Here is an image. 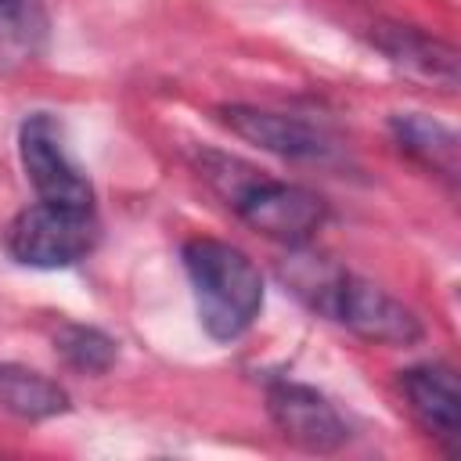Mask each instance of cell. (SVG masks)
<instances>
[{
	"mask_svg": "<svg viewBox=\"0 0 461 461\" xmlns=\"http://www.w3.org/2000/svg\"><path fill=\"white\" fill-rule=\"evenodd\" d=\"M180 259L194 292L202 331L212 342L241 339L263 310V274L249 252L220 238H187Z\"/></svg>",
	"mask_w": 461,
	"mask_h": 461,
	"instance_id": "obj_3",
	"label": "cell"
},
{
	"mask_svg": "<svg viewBox=\"0 0 461 461\" xmlns=\"http://www.w3.org/2000/svg\"><path fill=\"white\" fill-rule=\"evenodd\" d=\"M220 122L234 137L256 144L259 151L288 158V162L328 166V162L342 158V144L324 126L299 119V115H285V112H270V108H256V104H223Z\"/></svg>",
	"mask_w": 461,
	"mask_h": 461,
	"instance_id": "obj_6",
	"label": "cell"
},
{
	"mask_svg": "<svg viewBox=\"0 0 461 461\" xmlns=\"http://www.w3.org/2000/svg\"><path fill=\"white\" fill-rule=\"evenodd\" d=\"M277 277L306 310L349 328L367 342L414 346L425 339V324L407 303H400L375 281L339 267L335 259L313 252L310 241L288 245L285 259L277 263Z\"/></svg>",
	"mask_w": 461,
	"mask_h": 461,
	"instance_id": "obj_1",
	"label": "cell"
},
{
	"mask_svg": "<svg viewBox=\"0 0 461 461\" xmlns=\"http://www.w3.org/2000/svg\"><path fill=\"white\" fill-rule=\"evenodd\" d=\"M371 43H375V50L385 54L389 65H396L411 79H421V83L439 86V90L457 86V50H454V43H447V40H439V36L418 29V25H403V22L371 25Z\"/></svg>",
	"mask_w": 461,
	"mask_h": 461,
	"instance_id": "obj_8",
	"label": "cell"
},
{
	"mask_svg": "<svg viewBox=\"0 0 461 461\" xmlns=\"http://www.w3.org/2000/svg\"><path fill=\"white\" fill-rule=\"evenodd\" d=\"M400 389L407 396L411 414L418 418V425L439 439L447 450L457 447V429H461V389H457V375L450 364L443 360H429V364H414L407 371H400Z\"/></svg>",
	"mask_w": 461,
	"mask_h": 461,
	"instance_id": "obj_9",
	"label": "cell"
},
{
	"mask_svg": "<svg viewBox=\"0 0 461 461\" xmlns=\"http://www.w3.org/2000/svg\"><path fill=\"white\" fill-rule=\"evenodd\" d=\"M54 349L61 353V360L83 375H104L115 357H119V342L94 328V324H76V321H65L58 324L54 331Z\"/></svg>",
	"mask_w": 461,
	"mask_h": 461,
	"instance_id": "obj_13",
	"label": "cell"
},
{
	"mask_svg": "<svg viewBox=\"0 0 461 461\" xmlns=\"http://www.w3.org/2000/svg\"><path fill=\"white\" fill-rule=\"evenodd\" d=\"M389 133L396 140V148L403 155H411L418 166L432 169L436 176H443L447 184L457 180V169H461V144H457V133L425 115V112H396L389 119Z\"/></svg>",
	"mask_w": 461,
	"mask_h": 461,
	"instance_id": "obj_10",
	"label": "cell"
},
{
	"mask_svg": "<svg viewBox=\"0 0 461 461\" xmlns=\"http://www.w3.org/2000/svg\"><path fill=\"white\" fill-rule=\"evenodd\" d=\"M72 407L65 385L54 378L25 367V364H0V411L22 421H47Z\"/></svg>",
	"mask_w": 461,
	"mask_h": 461,
	"instance_id": "obj_11",
	"label": "cell"
},
{
	"mask_svg": "<svg viewBox=\"0 0 461 461\" xmlns=\"http://www.w3.org/2000/svg\"><path fill=\"white\" fill-rule=\"evenodd\" d=\"M198 173L223 198L227 209H234L252 230L281 245L310 241L328 220V205L317 191L277 180L238 155L205 148L198 151Z\"/></svg>",
	"mask_w": 461,
	"mask_h": 461,
	"instance_id": "obj_2",
	"label": "cell"
},
{
	"mask_svg": "<svg viewBox=\"0 0 461 461\" xmlns=\"http://www.w3.org/2000/svg\"><path fill=\"white\" fill-rule=\"evenodd\" d=\"M50 36V14L43 0H0V54L32 61Z\"/></svg>",
	"mask_w": 461,
	"mask_h": 461,
	"instance_id": "obj_12",
	"label": "cell"
},
{
	"mask_svg": "<svg viewBox=\"0 0 461 461\" xmlns=\"http://www.w3.org/2000/svg\"><path fill=\"white\" fill-rule=\"evenodd\" d=\"M101 241L97 205L36 198L4 230V249L14 263L32 270H65L86 259Z\"/></svg>",
	"mask_w": 461,
	"mask_h": 461,
	"instance_id": "obj_4",
	"label": "cell"
},
{
	"mask_svg": "<svg viewBox=\"0 0 461 461\" xmlns=\"http://www.w3.org/2000/svg\"><path fill=\"white\" fill-rule=\"evenodd\" d=\"M18 158L36 191L47 202L94 205V184L68 151L65 126L50 112H32L18 126Z\"/></svg>",
	"mask_w": 461,
	"mask_h": 461,
	"instance_id": "obj_5",
	"label": "cell"
},
{
	"mask_svg": "<svg viewBox=\"0 0 461 461\" xmlns=\"http://www.w3.org/2000/svg\"><path fill=\"white\" fill-rule=\"evenodd\" d=\"M267 411L281 436L310 454H335L349 439V425L335 411V403L313 385L277 378L267 385Z\"/></svg>",
	"mask_w": 461,
	"mask_h": 461,
	"instance_id": "obj_7",
	"label": "cell"
}]
</instances>
